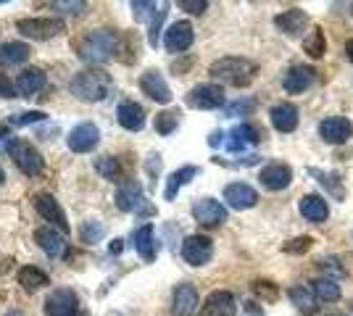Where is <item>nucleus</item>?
Instances as JSON below:
<instances>
[{
  "instance_id": "37",
  "label": "nucleus",
  "mask_w": 353,
  "mask_h": 316,
  "mask_svg": "<svg viewBox=\"0 0 353 316\" xmlns=\"http://www.w3.org/2000/svg\"><path fill=\"white\" fill-rule=\"evenodd\" d=\"M95 169H98V174H103L105 180H119L121 177V166H119L117 158H111V156H103V158H98L95 161Z\"/></svg>"
},
{
  "instance_id": "35",
  "label": "nucleus",
  "mask_w": 353,
  "mask_h": 316,
  "mask_svg": "<svg viewBox=\"0 0 353 316\" xmlns=\"http://www.w3.org/2000/svg\"><path fill=\"white\" fill-rule=\"evenodd\" d=\"M179 119H182V114H179L176 108H166V111H161V114L156 116V124H153V127H156V132H159V135L166 137V135H172L176 127H179Z\"/></svg>"
},
{
  "instance_id": "28",
  "label": "nucleus",
  "mask_w": 353,
  "mask_h": 316,
  "mask_svg": "<svg viewBox=\"0 0 353 316\" xmlns=\"http://www.w3.org/2000/svg\"><path fill=\"white\" fill-rule=\"evenodd\" d=\"M45 72L43 69H34V66H30V69H24L21 74L16 76V92L19 95H27V98H32V95H37V92L45 87Z\"/></svg>"
},
{
  "instance_id": "18",
  "label": "nucleus",
  "mask_w": 353,
  "mask_h": 316,
  "mask_svg": "<svg viewBox=\"0 0 353 316\" xmlns=\"http://www.w3.org/2000/svg\"><path fill=\"white\" fill-rule=\"evenodd\" d=\"M140 90L156 103H169L172 101V90H169V85H166V79L159 69H148L145 74L140 76Z\"/></svg>"
},
{
  "instance_id": "45",
  "label": "nucleus",
  "mask_w": 353,
  "mask_h": 316,
  "mask_svg": "<svg viewBox=\"0 0 353 316\" xmlns=\"http://www.w3.org/2000/svg\"><path fill=\"white\" fill-rule=\"evenodd\" d=\"M176 6H179L182 11H188V14H203L208 8L206 0H179Z\"/></svg>"
},
{
  "instance_id": "40",
  "label": "nucleus",
  "mask_w": 353,
  "mask_h": 316,
  "mask_svg": "<svg viewBox=\"0 0 353 316\" xmlns=\"http://www.w3.org/2000/svg\"><path fill=\"white\" fill-rule=\"evenodd\" d=\"M43 119H45L43 111H24V114H14L6 124H8V127H24V124H37V121H43Z\"/></svg>"
},
{
  "instance_id": "4",
  "label": "nucleus",
  "mask_w": 353,
  "mask_h": 316,
  "mask_svg": "<svg viewBox=\"0 0 353 316\" xmlns=\"http://www.w3.org/2000/svg\"><path fill=\"white\" fill-rule=\"evenodd\" d=\"M8 153H11V158H14L16 169H19L21 174H27V177H37L45 169L43 153L37 151L34 145H30L27 140H14Z\"/></svg>"
},
{
  "instance_id": "42",
  "label": "nucleus",
  "mask_w": 353,
  "mask_h": 316,
  "mask_svg": "<svg viewBox=\"0 0 353 316\" xmlns=\"http://www.w3.org/2000/svg\"><path fill=\"white\" fill-rule=\"evenodd\" d=\"M130 8H132V14H134V19H137V21L148 19V14H150V11H153V14L159 11V6H156V3H150V0H134Z\"/></svg>"
},
{
  "instance_id": "30",
  "label": "nucleus",
  "mask_w": 353,
  "mask_h": 316,
  "mask_svg": "<svg viewBox=\"0 0 353 316\" xmlns=\"http://www.w3.org/2000/svg\"><path fill=\"white\" fill-rule=\"evenodd\" d=\"M198 177V166H182V169H176L174 174L166 180V190H163V198L166 200H174L176 193L188 185L190 180H195Z\"/></svg>"
},
{
  "instance_id": "36",
  "label": "nucleus",
  "mask_w": 353,
  "mask_h": 316,
  "mask_svg": "<svg viewBox=\"0 0 353 316\" xmlns=\"http://www.w3.org/2000/svg\"><path fill=\"white\" fill-rule=\"evenodd\" d=\"M103 235H105V227L101 222H95V219H88V222H82V227H79L82 242H98L103 240Z\"/></svg>"
},
{
  "instance_id": "21",
  "label": "nucleus",
  "mask_w": 353,
  "mask_h": 316,
  "mask_svg": "<svg viewBox=\"0 0 353 316\" xmlns=\"http://www.w3.org/2000/svg\"><path fill=\"white\" fill-rule=\"evenodd\" d=\"M259 180H261V185H264L266 190L280 193V190H285L293 182V169L288 164H266L261 169V174H259Z\"/></svg>"
},
{
  "instance_id": "24",
  "label": "nucleus",
  "mask_w": 353,
  "mask_h": 316,
  "mask_svg": "<svg viewBox=\"0 0 353 316\" xmlns=\"http://www.w3.org/2000/svg\"><path fill=\"white\" fill-rule=\"evenodd\" d=\"M117 119L127 132H140L145 127V108L134 101H124L117 108Z\"/></svg>"
},
{
  "instance_id": "19",
  "label": "nucleus",
  "mask_w": 353,
  "mask_h": 316,
  "mask_svg": "<svg viewBox=\"0 0 353 316\" xmlns=\"http://www.w3.org/2000/svg\"><path fill=\"white\" fill-rule=\"evenodd\" d=\"M201 306V298H198V290L188 282L174 287V295H172V314L174 316H195Z\"/></svg>"
},
{
  "instance_id": "46",
  "label": "nucleus",
  "mask_w": 353,
  "mask_h": 316,
  "mask_svg": "<svg viewBox=\"0 0 353 316\" xmlns=\"http://www.w3.org/2000/svg\"><path fill=\"white\" fill-rule=\"evenodd\" d=\"M0 98H16V85L6 74H0Z\"/></svg>"
},
{
  "instance_id": "3",
  "label": "nucleus",
  "mask_w": 353,
  "mask_h": 316,
  "mask_svg": "<svg viewBox=\"0 0 353 316\" xmlns=\"http://www.w3.org/2000/svg\"><path fill=\"white\" fill-rule=\"evenodd\" d=\"M119 43H117V32L111 30H95L88 32L79 45H77V53L85 63H105L117 56Z\"/></svg>"
},
{
  "instance_id": "23",
  "label": "nucleus",
  "mask_w": 353,
  "mask_h": 316,
  "mask_svg": "<svg viewBox=\"0 0 353 316\" xmlns=\"http://www.w3.org/2000/svg\"><path fill=\"white\" fill-rule=\"evenodd\" d=\"M34 242L43 248L45 253L50 258H59L66 253V242H63V235H61L59 229H53V227H37L34 229Z\"/></svg>"
},
{
  "instance_id": "20",
  "label": "nucleus",
  "mask_w": 353,
  "mask_h": 316,
  "mask_svg": "<svg viewBox=\"0 0 353 316\" xmlns=\"http://www.w3.org/2000/svg\"><path fill=\"white\" fill-rule=\"evenodd\" d=\"M274 27L288 37H298L301 32L309 30V16L303 8H288V11L274 16Z\"/></svg>"
},
{
  "instance_id": "2",
  "label": "nucleus",
  "mask_w": 353,
  "mask_h": 316,
  "mask_svg": "<svg viewBox=\"0 0 353 316\" xmlns=\"http://www.w3.org/2000/svg\"><path fill=\"white\" fill-rule=\"evenodd\" d=\"M114 87V79L103 69H85L69 82V90L74 98L85 101V103H101L105 95Z\"/></svg>"
},
{
  "instance_id": "14",
  "label": "nucleus",
  "mask_w": 353,
  "mask_h": 316,
  "mask_svg": "<svg viewBox=\"0 0 353 316\" xmlns=\"http://www.w3.org/2000/svg\"><path fill=\"white\" fill-rule=\"evenodd\" d=\"M192 40H195V32L190 21H174L163 34V45L169 53H185L192 45Z\"/></svg>"
},
{
  "instance_id": "43",
  "label": "nucleus",
  "mask_w": 353,
  "mask_h": 316,
  "mask_svg": "<svg viewBox=\"0 0 353 316\" xmlns=\"http://www.w3.org/2000/svg\"><path fill=\"white\" fill-rule=\"evenodd\" d=\"M253 293H256L259 298H264V301H277V298H280V290L272 285V282H256V285H253Z\"/></svg>"
},
{
  "instance_id": "15",
  "label": "nucleus",
  "mask_w": 353,
  "mask_h": 316,
  "mask_svg": "<svg viewBox=\"0 0 353 316\" xmlns=\"http://www.w3.org/2000/svg\"><path fill=\"white\" fill-rule=\"evenodd\" d=\"M259 143H261V132H259L253 124H237V127L230 129V135L224 140V145H227L230 153H240V151H245V148L259 145Z\"/></svg>"
},
{
  "instance_id": "38",
  "label": "nucleus",
  "mask_w": 353,
  "mask_h": 316,
  "mask_svg": "<svg viewBox=\"0 0 353 316\" xmlns=\"http://www.w3.org/2000/svg\"><path fill=\"white\" fill-rule=\"evenodd\" d=\"M311 245H314V238H309V235H301V238H295V240L285 242L282 245V251L285 253H290V256H303V253H309Z\"/></svg>"
},
{
  "instance_id": "26",
  "label": "nucleus",
  "mask_w": 353,
  "mask_h": 316,
  "mask_svg": "<svg viewBox=\"0 0 353 316\" xmlns=\"http://www.w3.org/2000/svg\"><path fill=\"white\" fill-rule=\"evenodd\" d=\"M269 119H272V127L288 135V132H295L298 127V108L293 103H277L272 111H269Z\"/></svg>"
},
{
  "instance_id": "47",
  "label": "nucleus",
  "mask_w": 353,
  "mask_h": 316,
  "mask_svg": "<svg viewBox=\"0 0 353 316\" xmlns=\"http://www.w3.org/2000/svg\"><path fill=\"white\" fill-rule=\"evenodd\" d=\"M159 169H161V156H159V153H150V156H148V171L156 177Z\"/></svg>"
},
{
  "instance_id": "52",
  "label": "nucleus",
  "mask_w": 353,
  "mask_h": 316,
  "mask_svg": "<svg viewBox=\"0 0 353 316\" xmlns=\"http://www.w3.org/2000/svg\"><path fill=\"white\" fill-rule=\"evenodd\" d=\"M72 316H88V311H77V314H72Z\"/></svg>"
},
{
  "instance_id": "6",
  "label": "nucleus",
  "mask_w": 353,
  "mask_h": 316,
  "mask_svg": "<svg viewBox=\"0 0 353 316\" xmlns=\"http://www.w3.org/2000/svg\"><path fill=\"white\" fill-rule=\"evenodd\" d=\"M117 206L127 213H153V209L145 203L143 198V187L137 180H127L119 185L117 190Z\"/></svg>"
},
{
  "instance_id": "12",
  "label": "nucleus",
  "mask_w": 353,
  "mask_h": 316,
  "mask_svg": "<svg viewBox=\"0 0 353 316\" xmlns=\"http://www.w3.org/2000/svg\"><path fill=\"white\" fill-rule=\"evenodd\" d=\"M101 143V129L95 127V124H77L69 137H66V145H69V151L72 153H90L95 145Z\"/></svg>"
},
{
  "instance_id": "41",
  "label": "nucleus",
  "mask_w": 353,
  "mask_h": 316,
  "mask_svg": "<svg viewBox=\"0 0 353 316\" xmlns=\"http://www.w3.org/2000/svg\"><path fill=\"white\" fill-rule=\"evenodd\" d=\"M253 108H256V101H237V103H230L224 108V114L227 116H245V114H253Z\"/></svg>"
},
{
  "instance_id": "25",
  "label": "nucleus",
  "mask_w": 353,
  "mask_h": 316,
  "mask_svg": "<svg viewBox=\"0 0 353 316\" xmlns=\"http://www.w3.org/2000/svg\"><path fill=\"white\" fill-rule=\"evenodd\" d=\"M298 211H301V216L303 219H309L314 224H322L324 219L330 216V206H327V200L322 196H316V193H309V196H303L298 200Z\"/></svg>"
},
{
  "instance_id": "31",
  "label": "nucleus",
  "mask_w": 353,
  "mask_h": 316,
  "mask_svg": "<svg viewBox=\"0 0 353 316\" xmlns=\"http://www.w3.org/2000/svg\"><path fill=\"white\" fill-rule=\"evenodd\" d=\"M32 50L27 43H3L0 45V66H19L30 61Z\"/></svg>"
},
{
  "instance_id": "49",
  "label": "nucleus",
  "mask_w": 353,
  "mask_h": 316,
  "mask_svg": "<svg viewBox=\"0 0 353 316\" xmlns=\"http://www.w3.org/2000/svg\"><path fill=\"white\" fill-rule=\"evenodd\" d=\"M111 253H121V240H114L111 242V248H108Z\"/></svg>"
},
{
  "instance_id": "10",
  "label": "nucleus",
  "mask_w": 353,
  "mask_h": 316,
  "mask_svg": "<svg viewBox=\"0 0 353 316\" xmlns=\"http://www.w3.org/2000/svg\"><path fill=\"white\" fill-rule=\"evenodd\" d=\"M79 311V298L69 287H59L48 295L45 301V314L48 316H72Z\"/></svg>"
},
{
  "instance_id": "13",
  "label": "nucleus",
  "mask_w": 353,
  "mask_h": 316,
  "mask_svg": "<svg viewBox=\"0 0 353 316\" xmlns=\"http://www.w3.org/2000/svg\"><path fill=\"white\" fill-rule=\"evenodd\" d=\"M319 137L330 145H343L353 137V124L345 116H327L319 124Z\"/></svg>"
},
{
  "instance_id": "34",
  "label": "nucleus",
  "mask_w": 353,
  "mask_h": 316,
  "mask_svg": "<svg viewBox=\"0 0 353 316\" xmlns=\"http://www.w3.org/2000/svg\"><path fill=\"white\" fill-rule=\"evenodd\" d=\"M303 50L309 53L311 59H322L324 53H327V37H324L322 27H311V32L303 40Z\"/></svg>"
},
{
  "instance_id": "44",
  "label": "nucleus",
  "mask_w": 353,
  "mask_h": 316,
  "mask_svg": "<svg viewBox=\"0 0 353 316\" xmlns=\"http://www.w3.org/2000/svg\"><path fill=\"white\" fill-rule=\"evenodd\" d=\"M53 8H59L61 14L82 16V14H85V8H88V3H79V0H74V3H66V0H59V3H53Z\"/></svg>"
},
{
  "instance_id": "17",
  "label": "nucleus",
  "mask_w": 353,
  "mask_h": 316,
  "mask_svg": "<svg viewBox=\"0 0 353 316\" xmlns=\"http://www.w3.org/2000/svg\"><path fill=\"white\" fill-rule=\"evenodd\" d=\"M237 303L235 295L227 290H214L201 306V316H235Z\"/></svg>"
},
{
  "instance_id": "8",
  "label": "nucleus",
  "mask_w": 353,
  "mask_h": 316,
  "mask_svg": "<svg viewBox=\"0 0 353 316\" xmlns=\"http://www.w3.org/2000/svg\"><path fill=\"white\" fill-rule=\"evenodd\" d=\"M214 256V242L208 240L206 235H190L182 242V258L190 266H206Z\"/></svg>"
},
{
  "instance_id": "39",
  "label": "nucleus",
  "mask_w": 353,
  "mask_h": 316,
  "mask_svg": "<svg viewBox=\"0 0 353 316\" xmlns=\"http://www.w3.org/2000/svg\"><path fill=\"white\" fill-rule=\"evenodd\" d=\"M166 3L163 6H159V11L153 14V21H150V32H148V43L153 48H159V34H161V24H163V19H166Z\"/></svg>"
},
{
  "instance_id": "48",
  "label": "nucleus",
  "mask_w": 353,
  "mask_h": 316,
  "mask_svg": "<svg viewBox=\"0 0 353 316\" xmlns=\"http://www.w3.org/2000/svg\"><path fill=\"white\" fill-rule=\"evenodd\" d=\"M221 137H224V135H221V132H214V135L208 137V145H219V143H221Z\"/></svg>"
},
{
  "instance_id": "29",
  "label": "nucleus",
  "mask_w": 353,
  "mask_h": 316,
  "mask_svg": "<svg viewBox=\"0 0 353 316\" xmlns=\"http://www.w3.org/2000/svg\"><path fill=\"white\" fill-rule=\"evenodd\" d=\"M288 298L293 301V306L301 311V314H316L319 311V306H316V295H314V290H309V285H295L288 290Z\"/></svg>"
},
{
  "instance_id": "50",
  "label": "nucleus",
  "mask_w": 353,
  "mask_h": 316,
  "mask_svg": "<svg viewBox=\"0 0 353 316\" xmlns=\"http://www.w3.org/2000/svg\"><path fill=\"white\" fill-rule=\"evenodd\" d=\"M345 53H348V59L353 61V40H348V43H345Z\"/></svg>"
},
{
  "instance_id": "9",
  "label": "nucleus",
  "mask_w": 353,
  "mask_h": 316,
  "mask_svg": "<svg viewBox=\"0 0 353 316\" xmlns=\"http://www.w3.org/2000/svg\"><path fill=\"white\" fill-rule=\"evenodd\" d=\"M34 211L43 216L45 222H50V227H59V232H69L66 213H63L61 203L50 193H37L34 196Z\"/></svg>"
},
{
  "instance_id": "5",
  "label": "nucleus",
  "mask_w": 353,
  "mask_h": 316,
  "mask_svg": "<svg viewBox=\"0 0 353 316\" xmlns=\"http://www.w3.org/2000/svg\"><path fill=\"white\" fill-rule=\"evenodd\" d=\"M185 103L190 105V108H198V111L221 108V105H224V87H221V85H214V82L198 85V87H192V90L185 95Z\"/></svg>"
},
{
  "instance_id": "32",
  "label": "nucleus",
  "mask_w": 353,
  "mask_h": 316,
  "mask_svg": "<svg viewBox=\"0 0 353 316\" xmlns=\"http://www.w3.org/2000/svg\"><path fill=\"white\" fill-rule=\"evenodd\" d=\"M19 285L24 287L27 293H34L40 287L50 285V277L43 269H37V266H24V269H19Z\"/></svg>"
},
{
  "instance_id": "22",
  "label": "nucleus",
  "mask_w": 353,
  "mask_h": 316,
  "mask_svg": "<svg viewBox=\"0 0 353 316\" xmlns=\"http://www.w3.org/2000/svg\"><path fill=\"white\" fill-rule=\"evenodd\" d=\"M314 69L311 66H303V63H295L288 69V74L282 79V87L285 92H290V95H301L303 90H309L311 85H314Z\"/></svg>"
},
{
  "instance_id": "11",
  "label": "nucleus",
  "mask_w": 353,
  "mask_h": 316,
  "mask_svg": "<svg viewBox=\"0 0 353 316\" xmlns=\"http://www.w3.org/2000/svg\"><path fill=\"white\" fill-rule=\"evenodd\" d=\"M192 219L201 227H219L227 222V209L214 198H201L192 203Z\"/></svg>"
},
{
  "instance_id": "7",
  "label": "nucleus",
  "mask_w": 353,
  "mask_h": 316,
  "mask_svg": "<svg viewBox=\"0 0 353 316\" xmlns=\"http://www.w3.org/2000/svg\"><path fill=\"white\" fill-rule=\"evenodd\" d=\"M16 30L21 32L30 40H50L66 30L61 19H19Z\"/></svg>"
},
{
  "instance_id": "33",
  "label": "nucleus",
  "mask_w": 353,
  "mask_h": 316,
  "mask_svg": "<svg viewBox=\"0 0 353 316\" xmlns=\"http://www.w3.org/2000/svg\"><path fill=\"white\" fill-rule=\"evenodd\" d=\"M314 295H316V301L319 303H335V301H340V285L332 280V277H322V280H316L314 282Z\"/></svg>"
},
{
  "instance_id": "16",
  "label": "nucleus",
  "mask_w": 353,
  "mask_h": 316,
  "mask_svg": "<svg viewBox=\"0 0 353 316\" xmlns=\"http://www.w3.org/2000/svg\"><path fill=\"white\" fill-rule=\"evenodd\" d=\"M224 200H227L230 209L245 211L259 203V193L250 185H245V182H232V185L224 187Z\"/></svg>"
},
{
  "instance_id": "27",
  "label": "nucleus",
  "mask_w": 353,
  "mask_h": 316,
  "mask_svg": "<svg viewBox=\"0 0 353 316\" xmlns=\"http://www.w3.org/2000/svg\"><path fill=\"white\" fill-rule=\"evenodd\" d=\"M134 240V251L140 253V258L143 261H156V256H159V245H156V232H153V224H143L137 232L132 235Z\"/></svg>"
},
{
  "instance_id": "51",
  "label": "nucleus",
  "mask_w": 353,
  "mask_h": 316,
  "mask_svg": "<svg viewBox=\"0 0 353 316\" xmlns=\"http://www.w3.org/2000/svg\"><path fill=\"white\" fill-rule=\"evenodd\" d=\"M3 182H6V171H3V169H0V185H3Z\"/></svg>"
},
{
  "instance_id": "53",
  "label": "nucleus",
  "mask_w": 353,
  "mask_h": 316,
  "mask_svg": "<svg viewBox=\"0 0 353 316\" xmlns=\"http://www.w3.org/2000/svg\"><path fill=\"white\" fill-rule=\"evenodd\" d=\"M351 11H353V6H351Z\"/></svg>"
},
{
  "instance_id": "1",
  "label": "nucleus",
  "mask_w": 353,
  "mask_h": 316,
  "mask_svg": "<svg viewBox=\"0 0 353 316\" xmlns=\"http://www.w3.org/2000/svg\"><path fill=\"white\" fill-rule=\"evenodd\" d=\"M208 74L230 87H248L259 74V63L250 59H240V56H224L208 66Z\"/></svg>"
}]
</instances>
